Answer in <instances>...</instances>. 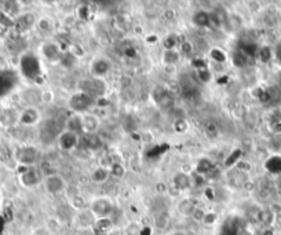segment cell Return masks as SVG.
<instances>
[{
    "instance_id": "obj_1",
    "label": "cell",
    "mask_w": 281,
    "mask_h": 235,
    "mask_svg": "<svg viewBox=\"0 0 281 235\" xmlns=\"http://www.w3.org/2000/svg\"><path fill=\"white\" fill-rule=\"evenodd\" d=\"M21 72L28 79H36L42 74L40 62L33 54H25L21 58Z\"/></svg>"
},
{
    "instance_id": "obj_2",
    "label": "cell",
    "mask_w": 281,
    "mask_h": 235,
    "mask_svg": "<svg viewBox=\"0 0 281 235\" xmlns=\"http://www.w3.org/2000/svg\"><path fill=\"white\" fill-rule=\"evenodd\" d=\"M94 101L95 99L91 95L83 92V91H79V92H76V94H73V95L69 98V106L76 113H83V111H86L89 109L90 106L94 103Z\"/></svg>"
},
{
    "instance_id": "obj_3",
    "label": "cell",
    "mask_w": 281,
    "mask_h": 235,
    "mask_svg": "<svg viewBox=\"0 0 281 235\" xmlns=\"http://www.w3.org/2000/svg\"><path fill=\"white\" fill-rule=\"evenodd\" d=\"M37 157H39L37 149L33 146H23L17 149V151H15V160L23 167L33 165L36 162Z\"/></svg>"
},
{
    "instance_id": "obj_4",
    "label": "cell",
    "mask_w": 281,
    "mask_h": 235,
    "mask_svg": "<svg viewBox=\"0 0 281 235\" xmlns=\"http://www.w3.org/2000/svg\"><path fill=\"white\" fill-rule=\"evenodd\" d=\"M153 99L157 103V106L163 110H170L174 106V96L168 89H165L164 87H157L153 91Z\"/></svg>"
},
{
    "instance_id": "obj_5",
    "label": "cell",
    "mask_w": 281,
    "mask_h": 235,
    "mask_svg": "<svg viewBox=\"0 0 281 235\" xmlns=\"http://www.w3.org/2000/svg\"><path fill=\"white\" fill-rule=\"evenodd\" d=\"M91 212L98 217H111L112 212H113V204L109 199L106 198H98L91 204Z\"/></svg>"
},
{
    "instance_id": "obj_6",
    "label": "cell",
    "mask_w": 281,
    "mask_h": 235,
    "mask_svg": "<svg viewBox=\"0 0 281 235\" xmlns=\"http://www.w3.org/2000/svg\"><path fill=\"white\" fill-rule=\"evenodd\" d=\"M57 140H58V146L61 150L70 151V150L76 149L77 145H79V135L67 129V131H62V132L59 133Z\"/></svg>"
},
{
    "instance_id": "obj_7",
    "label": "cell",
    "mask_w": 281,
    "mask_h": 235,
    "mask_svg": "<svg viewBox=\"0 0 281 235\" xmlns=\"http://www.w3.org/2000/svg\"><path fill=\"white\" fill-rule=\"evenodd\" d=\"M45 187L47 192L52 195H57L65 190V180L59 175H48L45 179Z\"/></svg>"
},
{
    "instance_id": "obj_8",
    "label": "cell",
    "mask_w": 281,
    "mask_h": 235,
    "mask_svg": "<svg viewBox=\"0 0 281 235\" xmlns=\"http://www.w3.org/2000/svg\"><path fill=\"white\" fill-rule=\"evenodd\" d=\"M20 180H21L23 186L30 189V187H35V186L40 183V175L35 168L25 167V169L20 173Z\"/></svg>"
},
{
    "instance_id": "obj_9",
    "label": "cell",
    "mask_w": 281,
    "mask_h": 235,
    "mask_svg": "<svg viewBox=\"0 0 281 235\" xmlns=\"http://www.w3.org/2000/svg\"><path fill=\"white\" fill-rule=\"evenodd\" d=\"M91 228H93L94 235H106L112 231L113 221H112L111 217H98V219H95L94 226Z\"/></svg>"
},
{
    "instance_id": "obj_10",
    "label": "cell",
    "mask_w": 281,
    "mask_h": 235,
    "mask_svg": "<svg viewBox=\"0 0 281 235\" xmlns=\"http://www.w3.org/2000/svg\"><path fill=\"white\" fill-rule=\"evenodd\" d=\"M42 52L45 55L46 58L48 61H59L61 59V55H62V51L58 47V44L55 43H46L43 47H42Z\"/></svg>"
},
{
    "instance_id": "obj_11",
    "label": "cell",
    "mask_w": 281,
    "mask_h": 235,
    "mask_svg": "<svg viewBox=\"0 0 281 235\" xmlns=\"http://www.w3.org/2000/svg\"><path fill=\"white\" fill-rule=\"evenodd\" d=\"M172 184H174V187H175L178 191H184L187 190V189L190 187L192 180H190L189 175L185 173V172H178L177 175L172 177Z\"/></svg>"
},
{
    "instance_id": "obj_12",
    "label": "cell",
    "mask_w": 281,
    "mask_h": 235,
    "mask_svg": "<svg viewBox=\"0 0 281 235\" xmlns=\"http://www.w3.org/2000/svg\"><path fill=\"white\" fill-rule=\"evenodd\" d=\"M83 143H84V146L87 147L89 150H91V151L99 150L101 147L104 146V142L101 139V136L96 135V133H86V136H84V139H83Z\"/></svg>"
},
{
    "instance_id": "obj_13",
    "label": "cell",
    "mask_w": 281,
    "mask_h": 235,
    "mask_svg": "<svg viewBox=\"0 0 281 235\" xmlns=\"http://www.w3.org/2000/svg\"><path fill=\"white\" fill-rule=\"evenodd\" d=\"M91 70L96 77H104L105 74H108V72L111 70V62L106 59H95L93 62Z\"/></svg>"
},
{
    "instance_id": "obj_14",
    "label": "cell",
    "mask_w": 281,
    "mask_h": 235,
    "mask_svg": "<svg viewBox=\"0 0 281 235\" xmlns=\"http://www.w3.org/2000/svg\"><path fill=\"white\" fill-rule=\"evenodd\" d=\"M265 168L272 175H281V157L280 155H272L265 162Z\"/></svg>"
},
{
    "instance_id": "obj_15",
    "label": "cell",
    "mask_w": 281,
    "mask_h": 235,
    "mask_svg": "<svg viewBox=\"0 0 281 235\" xmlns=\"http://www.w3.org/2000/svg\"><path fill=\"white\" fill-rule=\"evenodd\" d=\"M39 120V113L33 107H28L20 116V123L23 125H33Z\"/></svg>"
},
{
    "instance_id": "obj_16",
    "label": "cell",
    "mask_w": 281,
    "mask_h": 235,
    "mask_svg": "<svg viewBox=\"0 0 281 235\" xmlns=\"http://www.w3.org/2000/svg\"><path fill=\"white\" fill-rule=\"evenodd\" d=\"M67 128L68 131H72V132L77 133V135L80 132H84V129H83V116L74 114L72 117L68 118Z\"/></svg>"
},
{
    "instance_id": "obj_17",
    "label": "cell",
    "mask_w": 281,
    "mask_h": 235,
    "mask_svg": "<svg viewBox=\"0 0 281 235\" xmlns=\"http://www.w3.org/2000/svg\"><path fill=\"white\" fill-rule=\"evenodd\" d=\"M192 21L197 28H207V26H210V22H211L210 14L207 11H203V10H200V11L193 14Z\"/></svg>"
},
{
    "instance_id": "obj_18",
    "label": "cell",
    "mask_w": 281,
    "mask_h": 235,
    "mask_svg": "<svg viewBox=\"0 0 281 235\" xmlns=\"http://www.w3.org/2000/svg\"><path fill=\"white\" fill-rule=\"evenodd\" d=\"M17 26L21 30H28L35 25V15L26 13V14H21L17 18Z\"/></svg>"
},
{
    "instance_id": "obj_19",
    "label": "cell",
    "mask_w": 281,
    "mask_h": 235,
    "mask_svg": "<svg viewBox=\"0 0 281 235\" xmlns=\"http://www.w3.org/2000/svg\"><path fill=\"white\" fill-rule=\"evenodd\" d=\"M109 175H111L109 169L99 167V168H96L93 171V173H91V179H93V182H94V183L102 184L108 180Z\"/></svg>"
},
{
    "instance_id": "obj_20",
    "label": "cell",
    "mask_w": 281,
    "mask_h": 235,
    "mask_svg": "<svg viewBox=\"0 0 281 235\" xmlns=\"http://www.w3.org/2000/svg\"><path fill=\"white\" fill-rule=\"evenodd\" d=\"M95 219L96 217L93 214L91 211H89V212L82 211V212L79 213V216H77V221H79V224H80L82 227H93Z\"/></svg>"
},
{
    "instance_id": "obj_21",
    "label": "cell",
    "mask_w": 281,
    "mask_h": 235,
    "mask_svg": "<svg viewBox=\"0 0 281 235\" xmlns=\"http://www.w3.org/2000/svg\"><path fill=\"white\" fill-rule=\"evenodd\" d=\"M98 120L94 116H83V129L86 133H95Z\"/></svg>"
},
{
    "instance_id": "obj_22",
    "label": "cell",
    "mask_w": 281,
    "mask_h": 235,
    "mask_svg": "<svg viewBox=\"0 0 281 235\" xmlns=\"http://www.w3.org/2000/svg\"><path fill=\"white\" fill-rule=\"evenodd\" d=\"M179 58H181V52H178L177 50H165L162 57L165 65H175Z\"/></svg>"
},
{
    "instance_id": "obj_23",
    "label": "cell",
    "mask_w": 281,
    "mask_h": 235,
    "mask_svg": "<svg viewBox=\"0 0 281 235\" xmlns=\"http://www.w3.org/2000/svg\"><path fill=\"white\" fill-rule=\"evenodd\" d=\"M194 209H196V205H194L192 199H182L179 202V205H178V211H179L181 214H189L190 216Z\"/></svg>"
},
{
    "instance_id": "obj_24",
    "label": "cell",
    "mask_w": 281,
    "mask_h": 235,
    "mask_svg": "<svg viewBox=\"0 0 281 235\" xmlns=\"http://www.w3.org/2000/svg\"><path fill=\"white\" fill-rule=\"evenodd\" d=\"M257 55H258V58L260 62L267 64V62H270L272 58H273V51H272V48H270L269 45H263V47L258 48Z\"/></svg>"
},
{
    "instance_id": "obj_25",
    "label": "cell",
    "mask_w": 281,
    "mask_h": 235,
    "mask_svg": "<svg viewBox=\"0 0 281 235\" xmlns=\"http://www.w3.org/2000/svg\"><path fill=\"white\" fill-rule=\"evenodd\" d=\"M204 133H206V136L210 138V139H215L218 135H219V127L216 123L214 121H208L204 125Z\"/></svg>"
},
{
    "instance_id": "obj_26",
    "label": "cell",
    "mask_w": 281,
    "mask_h": 235,
    "mask_svg": "<svg viewBox=\"0 0 281 235\" xmlns=\"http://www.w3.org/2000/svg\"><path fill=\"white\" fill-rule=\"evenodd\" d=\"M168 224H170V217H168L167 213H160L155 217V227L157 230H160V231L165 230L168 227Z\"/></svg>"
},
{
    "instance_id": "obj_27",
    "label": "cell",
    "mask_w": 281,
    "mask_h": 235,
    "mask_svg": "<svg viewBox=\"0 0 281 235\" xmlns=\"http://www.w3.org/2000/svg\"><path fill=\"white\" fill-rule=\"evenodd\" d=\"M76 59H77V57H76L74 54H72L70 51H68V52H62L59 62H61L62 66L72 67L74 66V64H76Z\"/></svg>"
},
{
    "instance_id": "obj_28",
    "label": "cell",
    "mask_w": 281,
    "mask_h": 235,
    "mask_svg": "<svg viewBox=\"0 0 281 235\" xmlns=\"http://www.w3.org/2000/svg\"><path fill=\"white\" fill-rule=\"evenodd\" d=\"M232 61H233V64L236 65L237 67H244L247 65V61H248V57H245L243 52L236 51L233 54V57H232Z\"/></svg>"
},
{
    "instance_id": "obj_29",
    "label": "cell",
    "mask_w": 281,
    "mask_h": 235,
    "mask_svg": "<svg viewBox=\"0 0 281 235\" xmlns=\"http://www.w3.org/2000/svg\"><path fill=\"white\" fill-rule=\"evenodd\" d=\"M109 172H111L112 176L123 177L124 173H126V168L120 162H113L111 165V168H109Z\"/></svg>"
},
{
    "instance_id": "obj_30",
    "label": "cell",
    "mask_w": 281,
    "mask_h": 235,
    "mask_svg": "<svg viewBox=\"0 0 281 235\" xmlns=\"http://www.w3.org/2000/svg\"><path fill=\"white\" fill-rule=\"evenodd\" d=\"M193 54H194V47H193L192 43L187 40H184L181 43V55H184L186 58H190V57H193Z\"/></svg>"
},
{
    "instance_id": "obj_31",
    "label": "cell",
    "mask_w": 281,
    "mask_h": 235,
    "mask_svg": "<svg viewBox=\"0 0 281 235\" xmlns=\"http://www.w3.org/2000/svg\"><path fill=\"white\" fill-rule=\"evenodd\" d=\"M196 76H197V79H199L200 83H210L211 81V77H212V74L210 72V69L206 67V69H200V70H196Z\"/></svg>"
},
{
    "instance_id": "obj_32",
    "label": "cell",
    "mask_w": 281,
    "mask_h": 235,
    "mask_svg": "<svg viewBox=\"0 0 281 235\" xmlns=\"http://www.w3.org/2000/svg\"><path fill=\"white\" fill-rule=\"evenodd\" d=\"M124 235H142V227L138 223H130L124 228Z\"/></svg>"
},
{
    "instance_id": "obj_33",
    "label": "cell",
    "mask_w": 281,
    "mask_h": 235,
    "mask_svg": "<svg viewBox=\"0 0 281 235\" xmlns=\"http://www.w3.org/2000/svg\"><path fill=\"white\" fill-rule=\"evenodd\" d=\"M210 55H211V58L214 59V62H218V64H223L225 61H226V54L222 51V50H219V48H214V50H211L210 52Z\"/></svg>"
},
{
    "instance_id": "obj_34",
    "label": "cell",
    "mask_w": 281,
    "mask_h": 235,
    "mask_svg": "<svg viewBox=\"0 0 281 235\" xmlns=\"http://www.w3.org/2000/svg\"><path fill=\"white\" fill-rule=\"evenodd\" d=\"M212 164L210 160H201V161L197 164V173H208V172H211V169H212Z\"/></svg>"
},
{
    "instance_id": "obj_35",
    "label": "cell",
    "mask_w": 281,
    "mask_h": 235,
    "mask_svg": "<svg viewBox=\"0 0 281 235\" xmlns=\"http://www.w3.org/2000/svg\"><path fill=\"white\" fill-rule=\"evenodd\" d=\"M240 157H241V150L240 149H236L232 154L226 158V161H225V165L226 167H232V165H234L237 161H240Z\"/></svg>"
},
{
    "instance_id": "obj_36",
    "label": "cell",
    "mask_w": 281,
    "mask_h": 235,
    "mask_svg": "<svg viewBox=\"0 0 281 235\" xmlns=\"http://www.w3.org/2000/svg\"><path fill=\"white\" fill-rule=\"evenodd\" d=\"M187 121H186L184 117H179L177 118L175 121H174V129L177 131V132H185L186 129H187Z\"/></svg>"
},
{
    "instance_id": "obj_37",
    "label": "cell",
    "mask_w": 281,
    "mask_h": 235,
    "mask_svg": "<svg viewBox=\"0 0 281 235\" xmlns=\"http://www.w3.org/2000/svg\"><path fill=\"white\" fill-rule=\"evenodd\" d=\"M177 39L175 35H168L163 40V45L165 50H175V45H177Z\"/></svg>"
},
{
    "instance_id": "obj_38",
    "label": "cell",
    "mask_w": 281,
    "mask_h": 235,
    "mask_svg": "<svg viewBox=\"0 0 281 235\" xmlns=\"http://www.w3.org/2000/svg\"><path fill=\"white\" fill-rule=\"evenodd\" d=\"M13 116H14V113H13V111L4 110L1 114H0V123H1L3 125H11L13 124V121H14Z\"/></svg>"
},
{
    "instance_id": "obj_39",
    "label": "cell",
    "mask_w": 281,
    "mask_h": 235,
    "mask_svg": "<svg viewBox=\"0 0 281 235\" xmlns=\"http://www.w3.org/2000/svg\"><path fill=\"white\" fill-rule=\"evenodd\" d=\"M206 211L204 209H201V208H199V206H196V209L193 211V213L190 214L192 216L193 220L196 221H203V219H204V216H206Z\"/></svg>"
},
{
    "instance_id": "obj_40",
    "label": "cell",
    "mask_w": 281,
    "mask_h": 235,
    "mask_svg": "<svg viewBox=\"0 0 281 235\" xmlns=\"http://www.w3.org/2000/svg\"><path fill=\"white\" fill-rule=\"evenodd\" d=\"M215 221H216V214L214 212H207L201 223H204L206 226H212L215 224Z\"/></svg>"
},
{
    "instance_id": "obj_41",
    "label": "cell",
    "mask_w": 281,
    "mask_h": 235,
    "mask_svg": "<svg viewBox=\"0 0 281 235\" xmlns=\"http://www.w3.org/2000/svg\"><path fill=\"white\" fill-rule=\"evenodd\" d=\"M51 22L47 20V18H42L40 21H39V28L40 30H43V32H48V30H51Z\"/></svg>"
},
{
    "instance_id": "obj_42",
    "label": "cell",
    "mask_w": 281,
    "mask_h": 235,
    "mask_svg": "<svg viewBox=\"0 0 281 235\" xmlns=\"http://www.w3.org/2000/svg\"><path fill=\"white\" fill-rule=\"evenodd\" d=\"M77 15H79L80 20H87V18H89V7H87V6L79 7V10H77Z\"/></svg>"
},
{
    "instance_id": "obj_43",
    "label": "cell",
    "mask_w": 281,
    "mask_h": 235,
    "mask_svg": "<svg viewBox=\"0 0 281 235\" xmlns=\"http://www.w3.org/2000/svg\"><path fill=\"white\" fill-rule=\"evenodd\" d=\"M193 67L196 70H200V69H206L207 67V64L203 61V59H193Z\"/></svg>"
},
{
    "instance_id": "obj_44",
    "label": "cell",
    "mask_w": 281,
    "mask_h": 235,
    "mask_svg": "<svg viewBox=\"0 0 281 235\" xmlns=\"http://www.w3.org/2000/svg\"><path fill=\"white\" fill-rule=\"evenodd\" d=\"M17 3H13V1H4V3H1V6H15ZM4 8V11H7V13H17L18 10H15V8H11V7H3Z\"/></svg>"
},
{
    "instance_id": "obj_45",
    "label": "cell",
    "mask_w": 281,
    "mask_h": 235,
    "mask_svg": "<svg viewBox=\"0 0 281 235\" xmlns=\"http://www.w3.org/2000/svg\"><path fill=\"white\" fill-rule=\"evenodd\" d=\"M157 190L159 191H167L168 190V189H167V186H165V184L164 183H157Z\"/></svg>"
},
{
    "instance_id": "obj_46",
    "label": "cell",
    "mask_w": 281,
    "mask_h": 235,
    "mask_svg": "<svg viewBox=\"0 0 281 235\" xmlns=\"http://www.w3.org/2000/svg\"><path fill=\"white\" fill-rule=\"evenodd\" d=\"M146 42H148V43H156V42H157V37H156V36H148V39H146Z\"/></svg>"
},
{
    "instance_id": "obj_47",
    "label": "cell",
    "mask_w": 281,
    "mask_h": 235,
    "mask_svg": "<svg viewBox=\"0 0 281 235\" xmlns=\"http://www.w3.org/2000/svg\"><path fill=\"white\" fill-rule=\"evenodd\" d=\"M277 58L280 59V62H281V44L277 47Z\"/></svg>"
},
{
    "instance_id": "obj_48",
    "label": "cell",
    "mask_w": 281,
    "mask_h": 235,
    "mask_svg": "<svg viewBox=\"0 0 281 235\" xmlns=\"http://www.w3.org/2000/svg\"><path fill=\"white\" fill-rule=\"evenodd\" d=\"M263 235H274V234H273V231H272L270 228H267L266 231H265V234H263Z\"/></svg>"
},
{
    "instance_id": "obj_49",
    "label": "cell",
    "mask_w": 281,
    "mask_h": 235,
    "mask_svg": "<svg viewBox=\"0 0 281 235\" xmlns=\"http://www.w3.org/2000/svg\"><path fill=\"white\" fill-rule=\"evenodd\" d=\"M106 235H121V234H120V233H117V231H113V230H112L111 233H108Z\"/></svg>"
},
{
    "instance_id": "obj_50",
    "label": "cell",
    "mask_w": 281,
    "mask_h": 235,
    "mask_svg": "<svg viewBox=\"0 0 281 235\" xmlns=\"http://www.w3.org/2000/svg\"><path fill=\"white\" fill-rule=\"evenodd\" d=\"M172 235H185V234H184V233H174Z\"/></svg>"
},
{
    "instance_id": "obj_51",
    "label": "cell",
    "mask_w": 281,
    "mask_h": 235,
    "mask_svg": "<svg viewBox=\"0 0 281 235\" xmlns=\"http://www.w3.org/2000/svg\"><path fill=\"white\" fill-rule=\"evenodd\" d=\"M280 187H281V179H280Z\"/></svg>"
}]
</instances>
